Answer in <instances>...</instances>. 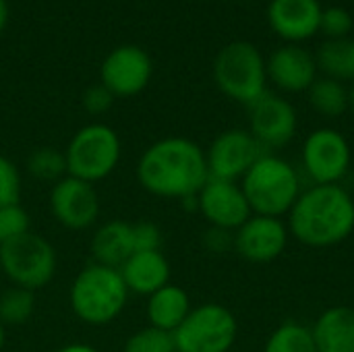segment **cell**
<instances>
[{
    "instance_id": "obj_1",
    "label": "cell",
    "mask_w": 354,
    "mask_h": 352,
    "mask_svg": "<svg viewBox=\"0 0 354 352\" xmlns=\"http://www.w3.org/2000/svg\"><path fill=\"white\" fill-rule=\"evenodd\" d=\"M137 180L162 199L195 197L209 180L205 149L187 137H164L141 154Z\"/></svg>"
},
{
    "instance_id": "obj_2",
    "label": "cell",
    "mask_w": 354,
    "mask_h": 352,
    "mask_svg": "<svg viewBox=\"0 0 354 352\" xmlns=\"http://www.w3.org/2000/svg\"><path fill=\"white\" fill-rule=\"evenodd\" d=\"M288 232L305 247L326 249L354 232V199L342 185H311L288 214Z\"/></svg>"
},
{
    "instance_id": "obj_3",
    "label": "cell",
    "mask_w": 354,
    "mask_h": 352,
    "mask_svg": "<svg viewBox=\"0 0 354 352\" xmlns=\"http://www.w3.org/2000/svg\"><path fill=\"white\" fill-rule=\"evenodd\" d=\"M241 189L255 216H288L303 193V176L288 160L263 151L241 178Z\"/></svg>"
},
{
    "instance_id": "obj_4",
    "label": "cell",
    "mask_w": 354,
    "mask_h": 352,
    "mask_svg": "<svg viewBox=\"0 0 354 352\" xmlns=\"http://www.w3.org/2000/svg\"><path fill=\"white\" fill-rule=\"evenodd\" d=\"M129 295L118 270L91 261L75 276L68 301L79 322L87 326H108L120 317Z\"/></svg>"
},
{
    "instance_id": "obj_5",
    "label": "cell",
    "mask_w": 354,
    "mask_h": 352,
    "mask_svg": "<svg viewBox=\"0 0 354 352\" xmlns=\"http://www.w3.org/2000/svg\"><path fill=\"white\" fill-rule=\"evenodd\" d=\"M214 81L226 98L251 106L268 91L266 58L251 41H230L214 58Z\"/></svg>"
},
{
    "instance_id": "obj_6",
    "label": "cell",
    "mask_w": 354,
    "mask_h": 352,
    "mask_svg": "<svg viewBox=\"0 0 354 352\" xmlns=\"http://www.w3.org/2000/svg\"><path fill=\"white\" fill-rule=\"evenodd\" d=\"M122 143L118 133L102 122L81 127L64 149L66 174L85 183H100L108 178L120 164Z\"/></svg>"
},
{
    "instance_id": "obj_7",
    "label": "cell",
    "mask_w": 354,
    "mask_h": 352,
    "mask_svg": "<svg viewBox=\"0 0 354 352\" xmlns=\"http://www.w3.org/2000/svg\"><path fill=\"white\" fill-rule=\"evenodd\" d=\"M0 270L12 286L35 293L56 276V249L48 239L31 230L0 245Z\"/></svg>"
},
{
    "instance_id": "obj_8",
    "label": "cell",
    "mask_w": 354,
    "mask_h": 352,
    "mask_svg": "<svg viewBox=\"0 0 354 352\" xmlns=\"http://www.w3.org/2000/svg\"><path fill=\"white\" fill-rule=\"evenodd\" d=\"M172 336L176 352H230L239 336V322L228 307L205 303L193 307Z\"/></svg>"
},
{
    "instance_id": "obj_9",
    "label": "cell",
    "mask_w": 354,
    "mask_h": 352,
    "mask_svg": "<svg viewBox=\"0 0 354 352\" xmlns=\"http://www.w3.org/2000/svg\"><path fill=\"white\" fill-rule=\"evenodd\" d=\"M353 149L348 139L330 127L307 135L301 149V170L313 185H340L351 172Z\"/></svg>"
},
{
    "instance_id": "obj_10",
    "label": "cell",
    "mask_w": 354,
    "mask_h": 352,
    "mask_svg": "<svg viewBox=\"0 0 354 352\" xmlns=\"http://www.w3.org/2000/svg\"><path fill=\"white\" fill-rule=\"evenodd\" d=\"M299 129L297 108L282 95L266 91L249 106V133L266 151L288 145Z\"/></svg>"
},
{
    "instance_id": "obj_11",
    "label": "cell",
    "mask_w": 354,
    "mask_h": 352,
    "mask_svg": "<svg viewBox=\"0 0 354 352\" xmlns=\"http://www.w3.org/2000/svg\"><path fill=\"white\" fill-rule=\"evenodd\" d=\"M266 149L245 129H228L220 133L207 147L205 160L209 178L239 183Z\"/></svg>"
},
{
    "instance_id": "obj_12",
    "label": "cell",
    "mask_w": 354,
    "mask_h": 352,
    "mask_svg": "<svg viewBox=\"0 0 354 352\" xmlns=\"http://www.w3.org/2000/svg\"><path fill=\"white\" fill-rule=\"evenodd\" d=\"M50 212L54 220L68 230L91 228L102 212V201L95 185L66 174L52 185Z\"/></svg>"
},
{
    "instance_id": "obj_13",
    "label": "cell",
    "mask_w": 354,
    "mask_h": 352,
    "mask_svg": "<svg viewBox=\"0 0 354 352\" xmlns=\"http://www.w3.org/2000/svg\"><path fill=\"white\" fill-rule=\"evenodd\" d=\"M151 75V56L135 44H124L114 48L104 58L100 83L108 87L114 98H133L149 85Z\"/></svg>"
},
{
    "instance_id": "obj_14",
    "label": "cell",
    "mask_w": 354,
    "mask_h": 352,
    "mask_svg": "<svg viewBox=\"0 0 354 352\" xmlns=\"http://www.w3.org/2000/svg\"><path fill=\"white\" fill-rule=\"evenodd\" d=\"M197 212L212 228L236 232L251 216L241 183L209 178L197 193Z\"/></svg>"
},
{
    "instance_id": "obj_15",
    "label": "cell",
    "mask_w": 354,
    "mask_h": 352,
    "mask_svg": "<svg viewBox=\"0 0 354 352\" xmlns=\"http://www.w3.org/2000/svg\"><path fill=\"white\" fill-rule=\"evenodd\" d=\"M288 226L282 218L251 216L234 232V251L251 263L276 261L288 247Z\"/></svg>"
},
{
    "instance_id": "obj_16",
    "label": "cell",
    "mask_w": 354,
    "mask_h": 352,
    "mask_svg": "<svg viewBox=\"0 0 354 352\" xmlns=\"http://www.w3.org/2000/svg\"><path fill=\"white\" fill-rule=\"evenodd\" d=\"M268 81H272L280 91L301 93L307 91L317 79L315 54L299 44L280 46L266 60Z\"/></svg>"
},
{
    "instance_id": "obj_17",
    "label": "cell",
    "mask_w": 354,
    "mask_h": 352,
    "mask_svg": "<svg viewBox=\"0 0 354 352\" xmlns=\"http://www.w3.org/2000/svg\"><path fill=\"white\" fill-rule=\"evenodd\" d=\"M324 6L319 0H270L268 23L288 44L311 39L319 31Z\"/></svg>"
},
{
    "instance_id": "obj_18",
    "label": "cell",
    "mask_w": 354,
    "mask_h": 352,
    "mask_svg": "<svg viewBox=\"0 0 354 352\" xmlns=\"http://www.w3.org/2000/svg\"><path fill=\"white\" fill-rule=\"evenodd\" d=\"M129 293L149 297L162 286L170 284V261L162 251L133 253L118 270Z\"/></svg>"
},
{
    "instance_id": "obj_19",
    "label": "cell",
    "mask_w": 354,
    "mask_h": 352,
    "mask_svg": "<svg viewBox=\"0 0 354 352\" xmlns=\"http://www.w3.org/2000/svg\"><path fill=\"white\" fill-rule=\"evenodd\" d=\"M93 263L120 270L122 263L135 253L133 224L124 220H110L95 228L89 243Z\"/></svg>"
},
{
    "instance_id": "obj_20",
    "label": "cell",
    "mask_w": 354,
    "mask_h": 352,
    "mask_svg": "<svg viewBox=\"0 0 354 352\" xmlns=\"http://www.w3.org/2000/svg\"><path fill=\"white\" fill-rule=\"evenodd\" d=\"M191 309L193 307H191L189 293L176 284H166L147 297V305H145L147 326L174 334L180 328V324L187 319Z\"/></svg>"
},
{
    "instance_id": "obj_21",
    "label": "cell",
    "mask_w": 354,
    "mask_h": 352,
    "mask_svg": "<svg viewBox=\"0 0 354 352\" xmlns=\"http://www.w3.org/2000/svg\"><path fill=\"white\" fill-rule=\"evenodd\" d=\"M317 352H354V309L330 307L311 328Z\"/></svg>"
},
{
    "instance_id": "obj_22",
    "label": "cell",
    "mask_w": 354,
    "mask_h": 352,
    "mask_svg": "<svg viewBox=\"0 0 354 352\" xmlns=\"http://www.w3.org/2000/svg\"><path fill=\"white\" fill-rule=\"evenodd\" d=\"M317 71L340 83L354 79V39H326L315 54Z\"/></svg>"
},
{
    "instance_id": "obj_23",
    "label": "cell",
    "mask_w": 354,
    "mask_h": 352,
    "mask_svg": "<svg viewBox=\"0 0 354 352\" xmlns=\"http://www.w3.org/2000/svg\"><path fill=\"white\" fill-rule=\"evenodd\" d=\"M311 108L324 118H338L348 110V87L330 77H317L307 89Z\"/></svg>"
},
{
    "instance_id": "obj_24",
    "label": "cell",
    "mask_w": 354,
    "mask_h": 352,
    "mask_svg": "<svg viewBox=\"0 0 354 352\" xmlns=\"http://www.w3.org/2000/svg\"><path fill=\"white\" fill-rule=\"evenodd\" d=\"M263 352H317L311 328L299 322H284L266 340Z\"/></svg>"
},
{
    "instance_id": "obj_25",
    "label": "cell",
    "mask_w": 354,
    "mask_h": 352,
    "mask_svg": "<svg viewBox=\"0 0 354 352\" xmlns=\"http://www.w3.org/2000/svg\"><path fill=\"white\" fill-rule=\"evenodd\" d=\"M33 313H35V293L12 284L0 293V324L4 328L23 326L33 317Z\"/></svg>"
},
{
    "instance_id": "obj_26",
    "label": "cell",
    "mask_w": 354,
    "mask_h": 352,
    "mask_svg": "<svg viewBox=\"0 0 354 352\" xmlns=\"http://www.w3.org/2000/svg\"><path fill=\"white\" fill-rule=\"evenodd\" d=\"M25 168L35 180L54 185L66 176V158L56 147H37L27 156Z\"/></svg>"
},
{
    "instance_id": "obj_27",
    "label": "cell",
    "mask_w": 354,
    "mask_h": 352,
    "mask_svg": "<svg viewBox=\"0 0 354 352\" xmlns=\"http://www.w3.org/2000/svg\"><path fill=\"white\" fill-rule=\"evenodd\" d=\"M122 352H176V344L170 332L145 326L127 338Z\"/></svg>"
},
{
    "instance_id": "obj_28",
    "label": "cell",
    "mask_w": 354,
    "mask_h": 352,
    "mask_svg": "<svg viewBox=\"0 0 354 352\" xmlns=\"http://www.w3.org/2000/svg\"><path fill=\"white\" fill-rule=\"evenodd\" d=\"M31 232V218L21 203L0 207V245Z\"/></svg>"
},
{
    "instance_id": "obj_29",
    "label": "cell",
    "mask_w": 354,
    "mask_h": 352,
    "mask_svg": "<svg viewBox=\"0 0 354 352\" xmlns=\"http://www.w3.org/2000/svg\"><path fill=\"white\" fill-rule=\"evenodd\" d=\"M319 31L328 39L348 37L351 31H354V17L351 15V10L344 8V6H328L322 12Z\"/></svg>"
},
{
    "instance_id": "obj_30",
    "label": "cell",
    "mask_w": 354,
    "mask_h": 352,
    "mask_svg": "<svg viewBox=\"0 0 354 352\" xmlns=\"http://www.w3.org/2000/svg\"><path fill=\"white\" fill-rule=\"evenodd\" d=\"M21 191H23L21 170L10 158L0 156V207L21 203Z\"/></svg>"
},
{
    "instance_id": "obj_31",
    "label": "cell",
    "mask_w": 354,
    "mask_h": 352,
    "mask_svg": "<svg viewBox=\"0 0 354 352\" xmlns=\"http://www.w3.org/2000/svg\"><path fill=\"white\" fill-rule=\"evenodd\" d=\"M133 247L139 251H162V230L158 224L149 220H141L133 224Z\"/></svg>"
},
{
    "instance_id": "obj_32",
    "label": "cell",
    "mask_w": 354,
    "mask_h": 352,
    "mask_svg": "<svg viewBox=\"0 0 354 352\" xmlns=\"http://www.w3.org/2000/svg\"><path fill=\"white\" fill-rule=\"evenodd\" d=\"M114 100H116V98L112 95V91H110L108 87H104L102 83L89 85V87L83 91V98H81L83 108H85L89 114H95V116L106 114V112L112 108Z\"/></svg>"
},
{
    "instance_id": "obj_33",
    "label": "cell",
    "mask_w": 354,
    "mask_h": 352,
    "mask_svg": "<svg viewBox=\"0 0 354 352\" xmlns=\"http://www.w3.org/2000/svg\"><path fill=\"white\" fill-rule=\"evenodd\" d=\"M203 245L212 253H226V251L234 249V232L222 230V228H212L209 226V230L203 237Z\"/></svg>"
},
{
    "instance_id": "obj_34",
    "label": "cell",
    "mask_w": 354,
    "mask_h": 352,
    "mask_svg": "<svg viewBox=\"0 0 354 352\" xmlns=\"http://www.w3.org/2000/svg\"><path fill=\"white\" fill-rule=\"evenodd\" d=\"M56 352H100L95 346L91 344H83V342H73V344H66L62 349H58Z\"/></svg>"
},
{
    "instance_id": "obj_35",
    "label": "cell",
    "mask_w": 354,
    "mask_h": 352,
    "mask_svg": "<svg viewBox=\"0 0 354 352\" xmlns=\"http://www.w3.org/2000/svg\"><path fill=\"white\" fill-rule=\"evenodd\" d=\"M6 23H8V2L0 0V33L4 31Z\"/></svg>"
},
{
    "instance_id": "obj_36",
    "label": "cell",
    "mask_w": 354,
    "mask_h": 352,
    "mask_svg": "<svg viewBox=\"0 0 354 352\" xmlns=\"http://www.w3.org/2000/svg\"><path fill=\"white\" fill-rule=\"evenodd\" d=\"M348 110L354 112V79L351 81V87H348Z\"/></svg>"
},
{
    "instance_id": "obj_37",
    "label": "cell",
    "mask_w": 354,
    "mask_h": 352,
    "mask_svg": "<svg viewBox=\"0 0 354 352\" xmlns=\"http://www.w3.org/2000/svg\"><path fill=\"white\" fill-rule=\"evenodd\" d=\"M4 344H6V328L0 324V351L4 349Z\"/></svg>"
},
{
    "instance_id": "obj_38",
    "label": "cell",
    "mask_w": 354,
    "mask_h": 352,
    "mask_svg": "<svg viewBox=\"0 0 354 352\" xmlns=\"http://www.w3.org/2000/svg\"><path fill=\"white\" fill-rule=\"evenodd\" d=\"M241 2H249V0H241Z\"/></svg>"
}]
</instances>
